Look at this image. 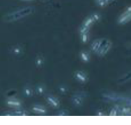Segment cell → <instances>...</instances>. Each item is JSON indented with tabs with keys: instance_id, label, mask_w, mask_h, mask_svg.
<instances>
[{
	"instance_id": "3",
	"label": "cell",
	"mask_w": 131,
	"mask_h": 125,
	"mask_svg": "<svg viewBox=\"0 0 131 125\" xmlns=\"http://www.w3.org/2000/svg\"><path fill=\"white\" fill-rule=\"evenodd\" d=\"M103 41L104 39H99L95 40V41H94L92 42V45H91V48H92V50L93 52L97 53L100 47H101V45H102V42H103Z\"/></svg>"
},
{
	"instance_id": "12",
	"label": "cell",
	"mask_w": 131,
	"mask_h": 125,
	"mask_svg": "<svg viewBox=\"0 0 131 125\" xmlns=\"http://www.w3.org/2000/svg\"><path fill=\"white\" fill-rule=\"evenodd\" d=\"M36 91L38 94H42L45 92V87L43 85H38L36 89Z\"/></svg>"
},
{
	"instance_id": "11",
	"label": "cell",
	"mask_w": 131,
	"mask_h": 125,
	"mask_svg": "<svg viewBox=\"0 0 131 125\" xmlns=\"http://www.w3.org/2000/svg\"><path fill=\"white\" fill-rule=\"evenodd\" d=\"M81 41L83 43H86L89 41V34H88V32L81 33Z\"/></svg>"
},
{
	"instance_id": "10",
	"label": "cell",
	"mask_w": 131,
	"mask_h": 125,
	"mask_svg": "<svg viewBox=\"0 0 131 125\" xmlns=\"http://www.w3.org/2000/svg\"><path fill=\"white\" fill-rule=\"evenodd\" d=\"M94 22H95V21L93 20V19L92 18V17L90 16L86 19L85 22H84V24H83V26H84L90 28V27L92 25V24H93Z\"/></svg>"
},
{
	"instance_id": "15",
	"label": "cell",
	"mask_w": 131,
	"mask_h": 125,
	"mask_svg": "<svg viewBox=\"0 0 131 125\" xmlns=\"http://www.w3.org/2000/svg\"><path fill=\"white\" fill-rule=\"evenodd\" d=\"M43 64V60L40 57H38L36 60V64L37 66H41Z\"/></svg>"
},
{
	"instance_id": "13",
	"label": "cell",
	"mask_w": 131,
	"mask_h": 125,
	"mask_svg": "<svg viewBox=\"0 0 131 125\" xmlns=\"http://www.w3.org/2000/svg\"><path fill=\"white\" fill-rule=\"evenodd\" d=\"M96 2H97V5H99L100 6H106V4L109 2L108 0H96Z\"/></svg>"
},
{
	"instance_id": "1",
	"label": "cell",
	"mask_w": 131,
	"mask_h": 125,
	"mask_svg": "<svg viewBox=\"0 0 131 125\" xmlns=\"http://www.w3.org/2000/svg\"><path fill=\"white\" fill-rule=\"evenodd\" d=\"M111 44L109 41L106 39H104L103 42H102V45H101V47H100L99 50L98 51L97 53L100 55H104L108 52L110 50V47H111Z\"/></svg>"
},
{
	"instance_id": "4",
	"label": "cell",
	"mask_w": 131,
	"mask_h": 125,
	"mask_svg": "<svg viewBox=\"0 0 131 125\" xmlns=\"http://www.w3.org/2000/svg\"><path fill=\"white\" fill-rule=\"evenodd\" d=\"M47 103L54 108H57L60 105V101L56 98L52 96H47L46 98Z\"/></svg>"
},
{
	"instance_id": "8",
	"label": "cell",
	"mask_w": 131,
	"mask_h": 125,
	"mask_svg": "<svg viewBox=\"0 0 131 125\" xmlns=\"http://www.w3.org/2000/svg\"><path fill=\"white\" fill-rule=\"evenodd\" d=\"M34 93V91L30 87H26L24 89V94L27 97H31Z\"/></svg>"
},
{
	"instance_id": "16",
	"label": "cell",
	"mask_w": 131,
	"mask_h": 125,
	"mask_svg": "<svg viewBox=\"0 0 131 125\" xmlns=\"http://www.w3.org/2000/svg\"><path fill=\"white\" fill-rule=\"evenodd\" d=\"M60 91L62 93H65V92L67 91V87H65V86H61L60 87Z\"/></svg>"
},
{
	"instance_id": "7",
	"label": "cell",
	"mask_w": 131,
	"mask_h": 125,
	"mask_svg": "<svg viewBox=\"0 0 131 125\" xmlns=\"http://www.w3.org/2000/svg\"><path fill=\"white\" fill-rule=\"evenodd\" d=\"M33 110L34 112L40 113V114H44L46 112V109L42 106L40 105H35L33 107Z\"/></svg>"
},
{
	"instance_id": "9",
	"label": "cell",
	"mask_w": 131,
	"mask_h": 125,
	"mask_svg": "<svg viewBox=\"0 0 131 125\" xmlns=\"http://www.w3.org/2000/svg\"><path fill=\"white\" fill-rule=\"evenodd\" d=\"M8 104L11 106H15V107H20L21 105V103L19 100H15V99H12L8 101Z\"/></svg>"
},
{
	"instance_id": "6",
	"label": "cell",
	"mask_w": 131,
	"mask_h": 125,
	"mask_svg": "<svg viewBox=\"0 0 131 125\" xmlns=\"http://www.w3.org/2000/svg\"><path fill=\"white\" fill-rule=\"evenodd\" d=\"M80 57L81 59L84 62H88L90 60V55L89 53L86 51H82L80 53Z\"/></svg>"
},
{
	"instance_id": "14",
	"label": "cell",
	"mask_w": 131,
	"mask_h": 125,
	"mask_svg": "<svg viewBox=\"0 0 131 125\" xmlns=\"http://www.w3.org/2000/svg\"><path fill=\"white\" fill-rule=\"evenodd\" d=\"M91 16L92 17V18H93V20L95 21V22L99 21L100 19H101V15H100L99 14H98V13H95V14H92Z\"/></svg>"
},
{
	"instance_id": "2",
	"label": "cell",
	"mask_w": 131,
	"mask_h": 125,
	"mask_svg": "<svg viewBox=\"0 0 131 125\" xmlns=\"http://www.w3.org/2000/svg\"><path fill=\"white\" fill-rule=\"evenodd\" d=\"M75 78L81 83L86 82L88 80V76H87L86 73L83 71H78L75 73Z\"/></svg>"
},
{
	"instance_id": "5",
	"label": "cell",
	"mask_w": 131,
	"mask_h": 125,
	"mask_svg": "<svg viewBox=\"0 0 131 125\" xmlns=\"http://www.w3.org/2000/svg\"><path fill=\"white\" fill-rule=\"evenodd\" d=\"M83 100H84L83 96L81 95V94H76L72 98V102L75 106L80 107L83 105V103L84 101Z\"/></svg>"
}]
</instances>
